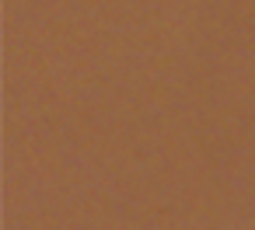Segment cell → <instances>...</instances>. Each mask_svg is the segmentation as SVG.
I'll use <instances>...</instances> for the list:
<instances>
[]
</instances>
